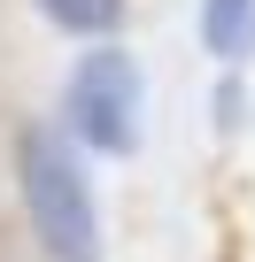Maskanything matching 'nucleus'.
<instances>
[{"instance_id":"f257e3e1","label":"nucleus","mask_w":255,"mask_h":262,"mask_svg":"<svg viewBox=\"0 0 255 262\" xmlns=\"http://www.w3.org/2000/svg\"><path fill=\"white\" fill-rule=\"evenodd\" d=\"M16 185H24L31 231L54 262H101V208H93V185H85L77 155L62 147V131L31 123L16 139Z\"/></svg>"},{"instance_id":"7ed1b4c3","label":"nucleus","mask_w":255,"mask_h":262,"mask_svg":"<svg viewBox=\"0 0 255 262\" xmlns=\"http://www.w3.org/2000/svg\"><path fill=\"white\" fill-rule=\"evenodd\" d=\"M201 47L217 62H247L255 54V0H201Z\"/></svg>"},{"instance_id":"20e7f679","label":"nucleus","mask_w":255,"mask_h":262,"mask_svg":"<svg viewBox=\"0 0 255 262\" xmlns=\"http://www.w3.org/2000/svg\"><path fill=\"white\" fill-rule=\"evenodd\" d=\"M39 16L62 24V31H77V39H108L124 24V0H39Z\"/></svg>"},{"instance_id":"f03ea898","label":"nucleus","mask_w":255,"mask_h":262,"mask_svg":"<svg viewBox=\"0 0 255 262\" xmlns=\"http://www.w3.org/2000/svg\"><path fill=\"white\" fill-rule=\"evenodd\" d=\"M140 100H147L140 62L124 54V47H93V54H77V70H70L62 116H70V131H77L93 155H132V147H140Z\"/></svg>"}]
</instances>
